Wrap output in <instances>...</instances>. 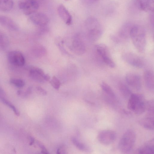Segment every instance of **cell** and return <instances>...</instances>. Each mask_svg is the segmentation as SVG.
I'll return each instance as SVG.
<instances>
[{
	"mask_svg": "<svg viewBox=\"0 0 154 154\" xmlns=\"http://www.w3.org/2000/svg\"><path fill=\"white\" fill-rule=\"evenodd\" d=\"M153 72L150 70H146L143 73V79L146 88L149 90L153 91L154 80Z\"/></svg>",
	"mask_w": 154,
	"mask_h": 154,
	"instance_id": "2e32d148",
	"label": "cell"
},
{
	"mask_svg": "<svg viewBox=\"0 0 154 154\" xmlns=\"http://www.w3.org/2000/svg\"><path fill=\"white\" fill-rule=\"evenodd\" d=\"M143 97L142 94L132 93L128 98V108L133 112Z\"/></svg>",
	"mask_w": 154,
	"mask_h": 154,
	"instance_id": "5bb4252c",
	"label": "cell"
},
{
	"mask_svg": "<svg viewBox=\"0 0 154 154\" xmlns=\"http://www.w3.org/2000/svg\"><path fill=\"white\" fill-rule=\"evenodd\" d=\"M100 86L102 90L108 96L113 100L116 99L115 93L108 84L104 82H102Z\"/></svg>",
	"mask_w": 154,
	"mask_h": 154,
	"instance_id": "d6986e66",
	"label": "cell"
},
{
	"mask_svg": "<svg viewBox=\"0 0 154 154\" xmlns=\"http://www.w3.org/2000/svg\"><path fill=\"white\" fill-rule=\"evenodd\" d=\"M85 24L89 29L91 39L93 41L99 39L102 35L103 29L98 19L93 17H89L86 20Z\"/></svg>",
	"mask_w": 154,
	"mask_h": 154,
	"instance_id": "3957f363",
	"label": "cell"
},
{
	"mask_svg": "<svg viewBox=\"0 0 154 154\" xmlns=\"http://www.w3.org/2000/svg\"><path fill=\"white\" fill-rule=\"evenodd\" d=\"M29 16L30 20L34 24L38 26H45L49 22V19L47 15L41 12H36Z\"/></svg>",
	"mask_w": 154,
	"mask_h": 154,
	"instance_id": "30bf717a",
	"label": "cell"
},
{
	"mask_svg": "<svg viewBox=\"0 0 154 154\" xmlns=\"http://www.w3.org/2000/svg\"><path fill=\"white\" fill-rule=\"evenodd\" d=\"M9 40L7 35L0 30V50L6 49L9 45Z\"/></svg>",
	"mask_w": 154,
	"mask_h": 154,
	"instance_id": "44dd1931",
	"label": "cell"
},
{
	"mask_svg": "<svg viewBox=\"0 0 154 154\" xmlns=\"http://www.w3.org/2000/svg\"><path fill=\"white\" fill-rule=\"evenodd\" d=\"M135 3L139 9L146 12H153L154 0H135Z\"/></svg>",
	"mask_w": 154,
	"mask_h": 154,
	"instance_id": "7c38bea8",
	"label": "cell"
},
{
	"mask_svg": "<svg viewBox=\"0 0 154 154\" xmlns=\"http://www.w3.org/2000/svg\"><path fill=\"white\" fill-rule=\"evenodd\" d=\"M29 75L31 78L35 80L40 81L44 80L43 76L40 74L35 68L30 70Z\"/></svg>",
	"mask_w": 154,
	"mask_h": 154,
	"instance_id": "603a6c76",
	"label": "cell"
},
{
	"mask_svg": "<svg viewBox=\"0 0 154 154\" xmlns=\"http://www.w3.org/2000/svg\"><path fill=\"white\" fill-rule=\"evenodd\" d=\"M83 1L87 4H92L98 2L100 0H83Z\"/></svg>",
	"mask_w": 154,
	"mask_h": 154,
	"instance_id": "f546056e",
	"label": "cell"
},
{
	"mask_svg": "<svg viewBox=\"0 0 154 154\" xmlns=\"http://www.w3.org/2000/svg\"><path fill=\"white\" fill-rule=\"evenodd\" d=\"M0 24L12 31H17L19 26L17 23L10 17L0 15Z\"/></svg>",
	"mask_w": 154,
	"mask_h": 154,
	"instance_id": "8fae6325",
	"label": "cell"
},
{
	"mask_svg": "<svg viewBox=\"0 0 154 154\" xmlns=\"http://www.w3.org/2000/svg\"><path fill=\"white\" fill-rule=\"evenodd\" d=\"M50 76L48 74H45L43 76V79L44 80L46 81H48L50 79Z\"/></svg>",
	"mask_w": 154,
	"mask_h": 154,
	"instance_id": "d6a6232c",
	"label": "cell"
},
{
	"mask_svg": "<svg viewBox=\"0 0 154 154\" xmlns=\"http://www.w3.org/2000/svg\"><path fill=\"white\" fill-rule=\"evenodd\" d=\"M38 145L40 147V148L42 149L41 152L43 154H48L49 152H48L47 150L46 149L45 147L42 144H41L39 142L38 143Z\"/></svg>",
	"mask_w": 154,
	"mask_h": 154,
	"instance_id": "f1b7e54d",
	"label": "cell"
},
{
	"mask_svg": "<svg viewBox=\"0 0 154 154\" xmlns=\"http://www.w3.org/2000/svg\"><path fill=\"white\" fill-rule=\"evenodd\" d=\"M127 84L136 91H139L141 88V78L137 74L132 72L127 73L125 76Z\"/></svg>",
	"mask_w": 154,
	"mask_h": 154,
	"instance_id": "9c48e42d",
	"label": "cell"
},
{
	"mask_svg": "<svg viewBox=\"0 0 154 154\" xmlns=\"http://www.w3.org/2000/svg\"><path fill=\"white\" fill-rule=\"evenodd\" d=\"M7 57L9 62L13 65L22 66L25 63V59L23 54L20 52L16 50L9 52Z\"/></svg>",
	"mask_w": 154,
	"mask_h": 154,
	"instance_id": "ba28073f",
	"label": "cell"
},
{
	"mask_svg": "<svg viewBox=\"0 0 154 154\" xmlns=\"http://www.w3.org/2000/svg\"><path fill=\"white\" fill-rule=\"evenodd\" d=\"M133 24L130 22H127L124 24L120 29L119 34L120 37L125 39L130 37L131 29Z\"/></svg>",
	"mask_w": 154,
	"mask_h": 154,
	"instance_id": "ac0fdd59",
	"label": "cell"
},
{
	"mask_svg": "<svg viewBox=\"0 0 154 154\" xmlns=\"http://www.w3.org/2000/svg\"><path fill=\"white\" fill-rule=\"evenodd\" d=\"M0 99L4 103L11 108L17 116L20 115V112L19 111L10 101L5 98L3 97H0Z\"/></svg>",
	"mask_w": 154,
	"mask_h": 154,
	"instance_id": "cb8c5ba5",
	"label": "cell"
},
{
	"mask_svg": "<svg viewBox=\"0 0 154 154\" xmlns=\"http://www.w3.org/2000/svg\"><path fill=\"white\" fill-rule=\"evenodd\" d=\"M9 81L11 84L18 88L23 87L25 85L24 81L21 79L12 78Z\"/></svg>",
	"mask_w": 154,
	"mask_h": 154,
	"instance_id": "d4e9b609",
	"label": "cell"
},
{
	"mask_svg": "<svg viewBox=\"0 0 154 154\" xmlns=\"http://www.w3.org/2000/svg\"><path fill=\"white\" fill-rule=\"evenodd\" d=\"M116 134L115 131L110 130H105L101 131L99 133L97 138L99 142L102 144L108 145L111 144L116 140Z\"/></svg>",
	"mask_w": 154,
	"mask_h": 154,
	"instance_id": "52a82bcc",
	"label": "cell"
},
{
	"mask_svg": "<svg viewBox=\"0 0 154 154\" xmlns=\"http://www.w3.org/2000/svg\"><path fill=\"white\" fill-rule=\"evenodd\" d=\"M18 5L24 13L29 16L37 12L39 7L37 0H20Z\"/></svg>",
	"mask_w": 154,
	"mask_h": 154,
	"instance_id": "5b68a950",
	"label": "cell"
},
{
	"mask_svg": "<svg viewBox=\"0 0 154 154\" xmlns=\"http://www.w3.org/2000/svg\"><path fill=\"white\" fill-rule=\"evenodd\" d=\"M71 140L74 145L79 149L83 150L85 149V145L83 143L79 142L75 138L72 137L71 139Z\"/></svg>",
	"mask_w": 154,
	"mask_h": 154,
	"instance_id": "83f0119b",
	"label": "cell"
},
{
	"mask_svg": "<svg viewBox=\"0 0 154 154\" xmlns=\"http://www.w3.org/2000/svg\"><path fill=\"white\" fill-rule=\"evenodd\" d=\"M57 11L61 19L66 24L70 25L72 21V16L66 8L61 4L58 6Z\"/></svg>",
	"mask_w": 154,
	"mask_h": 154,
	"instance_id": "4fadbf2b",
	"label": "cell"
},
{
	"mask_svg": "<svg viewBox=\"0 0 154 154\" xmlns=\"http://www.w3.org/2000/svg\"><path fill=\"white\" fill-rule=\"evenodd\" d=\"M130 37L136 49L143 52L146 45V32L144 28L139 25H133L130 31Z\"/></svg>",
	"mask_w": 154,
	"mask_h": 154,
	"instance_id": "6da1fadb",
	"label": "cell"
},
{
	"mask_svg": "<svg viewBox=\"0 0 154 154\" xmlns=\"http://www.w3.org/2000/svg\"><path fill=\"white\" fill-rule=\"evenodd\" d=\"M37 89L38 91L41 93L42 94L45 95L47 94L46 91L41 87H37Z\"/></svg>",
	"mask_w": 154,
	"mask_h": 154,
	"instance_id": "4dcf8cb0",
	"label": "cell"
},
{
	"mask_svg": "<svg viewBox=\"0 0 154 154\" xmlns=\"http://www.w3.org/2000/svg\"><path fill=\"white\" fill-rule=\"evenodd\" d=\"M136 140L135 132L131 129L127 130L122 135L118 144V147L121 152L127 153L134 147Z\"/></svg>",
	"mask_w": 154,
	"mask_h": 154,
	"instance_id": "7a4b0ae2",
	"label": "cell"
},
{
	"mask_svg": "<svg viewBox=\"0 0 154 154\" xmlns=\"http://www.w3.org/2000/svg\"><path fill=\"white\" fill-rule=\"evenodd\" d=\"M65 1H69V0H65Z\"/></svg>",
	"mask_w": 154,
	"mask_h": 154,
	"instance_id": "e575fe53",
	"label": "cell"
},
{
	"mask_svg": "<svg viewBox=\"0 0 154 154\" xmlns=\"http://www.w3.org/2000/svg\"><path fill=\"white\" fill-rule=\"evenodd\" d=\"M119 89L122 96L125 99H128L132 93L128 86L123 83H120Z\"/></svg>",
	"mask_w": 154,
	"mask_h": 154,
	"instance_id": "7402d4cb",
	"label": "cell"
},
{
	"mask_svg": "<svg viewBox=\"0 0 154 154\" xmlns=\"http://www.w3.org/2000/svg\"><path fill=\"white\" fill-rule=\"evenodd\" d=\"M14 6L13 0H0V11L8 12L11 11Z\"/></svg>",
	"mask_w": 154,
	"mask_h": 154,
	"instance_id": "ffe728a7",
	"label": "cell"
},
{
	"mask_svg": "<svg viewBox=\"0 0 154 154\" xmlns=\"http://www.w3.org/2000/svg\"><path fill=\"white\" fill-rule=\"evenodd\" d=\"M29 145H32L34 142V138L32 136H29Z\"/></svg>",
	"mask_w": 154,
	"mask_h": 154,
	"instance_id": "1f68e13d",
	"label": "cell"
},
{
	"mask_svg": "<svg viewBox=\"0 0 154 154\" xmlns=\"http://www.w3.org/2000/svg\"><path fill=\"white\" fill-rule=\"evenodd\" d=\"M146 110H147L148 115L153 116H154V101L150 100L146 101Z\"/></svg>",
	"mask_w": 154,
	"mask_h": 154,
	"instance_id": "484cf974",
	"label": "cell"
},
{
	"mask_svg": "<svg viewBox=\"0 0 154 154\" xmlns=\"http://www.w3.org/2000/svg\"><path fill=\"white\" fill-rule=\"evenodd\" d=\"M140 125L145 128L149 130L154 129V117L147 116L139 121Z\"/></svg>",
	"mask_w": 154,
	"mask_h": 154,
	"instance_id": "e0dca14e",
	"label": "cell"
},
{
	"mask_svg": "<svg viewBox=\"0 0 154 154\" xmlns=\"http://www.w3.org/2000/svg\"><path fill=\"white\" fill-rule=\"evenodd\" d=\"M122 57L125 61L134 67L141 68L144 65V62L142 58L134 53H125L122 54Z\"/></svg>",
	"mask_w": 154,
	"mask_h": 154,
	"instance_id": "8992f818",
	"label": "cell"
},
{
	"mask_svg": "<svg viewBox=\"0 0 154 154\" xmlns=\"http://www.w3.org/2000/svg\"><path fill=\"white\" fill-rule=\"evenodd\" d=\"M52 86L56 89H59L60 85V83L59 80L55 76H53L50 81Z\"/></svg>",
	"mask_w": 154,
	"mask_h": 154,
	"instance_id": "4316f807",
	"label": "cell"
},
{
	"mask_svg": "<svg viewBox=\"0 0 154 154\" xmlns=\"http://www.w3.org/2000/svg\"><path fill=\"white\" fill-rule=\"evenodd\" d=\"M154 18H153V15H151L150 16V21L151 24L152 26V27L153 28V25H154Z\"/></svg>",
	"mask_w": 154,
	"mask_h": 154,
	"instance_id": "836d02e7",
	"label": "cell"
},
{
	"mask_svg": "<svg viewBox=\"0 0 154 154\" xmlns=\"http://www.w3.org/2000/svg\"><path fill=\"white\" fill-rule=\"evenodd\" d=\"M154 151V140L153 138L139 147L136 151V153L138 154L152 153Z\"/></svg>",
	"mask_w": 154,
	"mask_h": 154,
	"instance_id": "9a60e30c",
	"label": "cell"
},
{
	"mask_svg": "<svg viewBox=\"0 0 154 154\" xmlns=\"http://www.w3.org/2000/svg\"><path fill=\"white\" fill-rule=\"evenodd\" d=\"M98 54L104 63L112 68L115 66V63L112 58L108 47L105 44H100L96 46Z\"/></svg>",
	"mask_w": 154,
	"mask_h": 154,
	"instance_id": "277c9868",
	"label": "cell"
}]
</instances>
